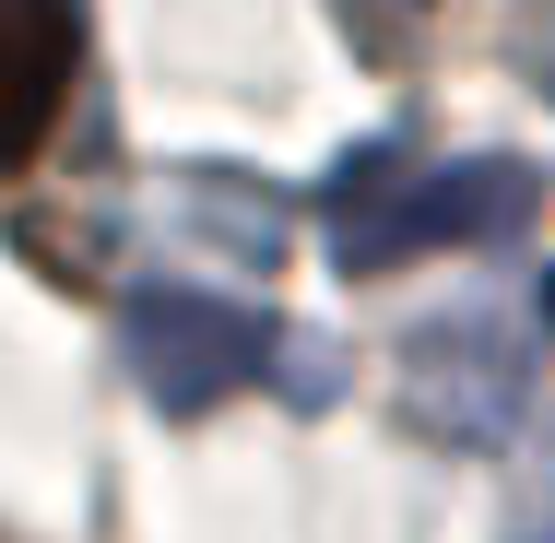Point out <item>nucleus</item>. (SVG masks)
Masks as SVG:
<instances>
[{
	"label": "nucleus",
	"instance_id": "4",
	"mask_svg": "<svg viewBox=\"0 0 555 543\" xmlns=\"http://www.w3.org/2000/svg\"><path fill=\"white\" fill-rule=\"evenodd\" d=\"M83 72V0H0V166H24Z\"/></svg>",
	"mask_w": 555,
	"mask_h": 543
},
{
	"label": "nucleus",
	"instance_id": "1",
	"mask_svg": "<svg viewBox=\"0 0 555 543\" xmlns=\"http://www.w3.org/2000/svg\"><path fill=\"white\" fill-rule=\"evenodd\" d=\"M532 402V331L496 308H449L402 342V426L438 449H496Z\"/></svg>",
	"mask_w": 555,
	"mask_h": 543
},
{
	"label": "nucleus",
	"instance_id": "7",
	"mask_svg": "<svg viewBox=\"0 0 555 543\" xmlns=\"http://www.w3.org/2000/svg\"><path fill=\"white\" fill-rule=\"evenodd\" d=\"M544 72H555V60H544Z\"/></svg>",
	"mask_w": 555,
	"mask_h": 543
},
{
	"label": "nucleus",
	"instance_id": "5",
	"mask_svg": "<svg viewBox=\"0 0 555 543\" xmlns=\"http://www.w3.org/2000/svg\"><path fill=\"white\" fill-rule=\"evenodd\" d=\"M508 543H555V426L532 449V473H520V508H508Z\"/></svg>",
	"mask_w": 555,
	"mask_h": 543
},
{
	"label": "nucleus",
	"instance_id": "6",
	"mask_svg": "<svg viewBox=\"0 0 555 543\" xmlns=\"http://www.w3.org/2000/svg\"><path fill=\"white\" fill-rule=\"evenodd\" d=\"M544 320H555V284H544Z\"/></svg>",
	"mask_w": 555,
	"mask_h": 543
},
{
	"label": "nucleus",
	"instance_id": "3",
	"mask_svg": "<svg viewBox=\"0 0 555 543\" xmlns=\"http://www.w3.org/2000/svg\"><path fill=\"white\" fill-rule=\"evenodd\" d=\"M118 342H130V378L166 414H214L224 390H248L272 366V320L236 308V296H202V284H142L118 308Z\"/></svg>",
	"mask_w": 555,
	"mask_h": 543
},
{
	"label": "nucleus",
	"instance_id": "2",
	"mask_svg": "<svg viewBox=\"0 0 555 543\" xmlns=\"http://www.w3.org/2000/svg\"><path fill=\"white\" fill-rule=\"evenodd\" d=\"M544 202V178L520 154H461L438 178L390 190V202H332V260L343 272H390V260H426V248H473V236H508V224Z\"/></svg>",
	"mask_w": 555,
	"mask_h": 543
}]
</instances>
